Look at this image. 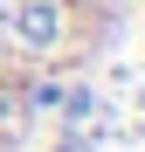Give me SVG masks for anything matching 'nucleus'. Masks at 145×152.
<instances>
[{"mask_svg":"<svg viewBox=\"0 0 145 152\" xmlns=\"http://www.w3.org/2000/svg\"><path fill=\"white\" fill-rule=\"evenodd\" d=\"M138 7H145V0H138Z\"/></svg>","mask_w":145,"mask_h":152,"instance_id":"obj_2","label":"nucleus"},{"mask_svg":"<svg viewBox=\"0 0 145 152\" xmlns=\"http://www.w3.org/2000/svg\"><path fill=\"white\" fill-rule=\"evenodd\" d=\"M131 0H0V152H28L42 118L111 56Z\"/></svg>","mask_w":145,"mask_h":152,"instance_id":"obj_1","label":"nucleus"}]
</instances>
